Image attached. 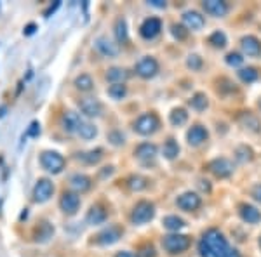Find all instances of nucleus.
Returning a JSON list of instances; mask_svg holds the SVG:
<instances>
[{"mask_svg":"<svg viewBox=\"0 0 261 257\" xmlns=\"http://www.w3.org/2000/svg\"><path fill=\"white\" fill-rule=\"evenodd\" d=\"M140 257H155V248L151 245H145L141 247L140 250Z\"/></svg>","mask_w":261,"mask_h":257,"instance_id":"44","label":"nucleus"},{"mask_svg":"<svg viewBox=\"0 0 261 257\" xmlns=\"http://www.w3.org/2000/svg\"><path fill=\"white\" fill-rule=\"evenodd\" d=\"M239 77H241L242 82L252 83V82H256V80H258L259 73L256 71V68H252V66H247V68H242L241 71H239Z\"/></svg>","mask_w":261,"mask_h":257,"instance_id":"33","label":"nucleus"},{"mask_svg":"<svg viewBox=\"0 0 261 257\" xmlns=\"http://www.w3.org/2000/svg\"><path fill=\"white\" fill-rule=\"evenodd\" d=\"M96 49H98L99 52L103 54V56H107V58H115L117 54L120 52L119 44L108 40L107 37H99V39L96 40Z\"/></svg>","mask_w":261,"mask_h":257,"instance_id":"15","label":"nucleus"},{"mask_svg":"<svg viewBox=\"0 0 261 257\" xmlns=\"http://www.w3.org/2000/svg\"><path fill=\"white\" fill-rule=\"evenodd\" d=\"M39 134H40V124H39V122H32V125L27 130V136L37 137Z\"/></svg>","mask_w":261,"mask_h":257,"instance_id":"43","label":"nucleus"},{"mask_svg":"<svg viewBox=\"0 0 261 257\" xmlns=\"http://www.w3.org/2000/svg\"><path fill=\"white\" fill-rule=\"evenodd\" d=\"M155 216V207L153 204H150V202H140V204H136V207L133 209V214H130V221L134 222V224H145V222L151 221Z\"/></svg>","mask_w":261,"mask_h":257,"instance_id":"5","label":"nucleus"},{"mask_svg":"<svg viewBox=\"0 0 261 257\" xmlns=\"http://www.w3.org/2000/svg\"><path fill=\"white\" fill-rule=\"evenodd\" d=\"M241 45H242L244 54H247V56H251V58H256L261 54V42L252 35L244 37L241 40Z\"/></svg>","mask_w":261,"mask_h":257,"instance_id":"17","label":"nucleus"},{"mask_svg":"<svg viewBox=\"0 0 261 257\" xmlns=\"http://www.w3.org/2000/svg\"><path fill=\"white\" fill-rule=\"evenodd\" d=\"M84 119L79 113H75V111H66L65 115L61 117V127L63 130H66V132H77V129H79V125H81V122Z\"/></svg>","mask_w":261,"mask_h":257,"instance_id":"16","label":"nucleus"},{"mask_svg":"<svg viewBox=\"0 0 261 257\" xmlns=\"http://www.w3.org/2000/svg\"><path fill=\"white\" fill-rule=\"evenodd\" d=\"M199 186H200L202 191H205V193L211 191V184H209V181H204V179L199 181Z\"/></svg>","mask_w":261,"mask_h":257,"instance_id":"47","label":"nucleus"},{"mask_svg":"<svg viewBox=\"0 0 261 257\" xmlns=\"http://www.w3.org/2000/svg\"><path fill=\"white\" fill-rule=\"evenodd\" d=\"M79 106H81V111L84 115L91 117V119L92 117H101V113H103V104L96 98H84L79 103Z\"/></svg>","mask_w":261,"mask_h":257,"instance_id":"12","label":"nucleus"},{"mask_svg":"<svg viewBox=\"0 0 261 257\" xmlns=\"http://www.w3.org/2000/svg\"><path fill=\"white\" fill-rule=\"evenodd\" d=\"M60 207L65 214L73 216V214L79 210V207H81V196H79V193H75V191L63 193V196L60 200Z\"/></svg>","mask_w":261,"mask_h":257,"instance_id":"8","label":"nucleus"},{"mask_svg":"<svg viewBox=\"0 0 261 257\" xmlns=\"http://www.w3.org/2000/svg\"><path fill=\"white\" fill-rule=\"evenodd\" d=\"M228 250V242H226L223 233H220L218 230L205 231L199 243V252L202 257H225Z\"/></svg>","mask_w":261,"mask_h":257,"instance_id":"1","label":"nucleus"},{"mask_svg":"<svg viewBox=\"0 0 261 257\" xmlns=\"http://www.w3.org/2000/svg\"><path fill=\"white\" fill-rule=\"evenodd\" d=\"M150 6H153V7H161V9H164L166 7V2H162V0H150Z\"/></svg>","mask_w":261,"mask_h":257,"instance_id":"49","label":"nucleus"},{"mask_svg":"<svg viewBox=\"0 0 261 257\" xmlns=\"http://www.w3.org/2000/svg\"><path fill=\"white\" fill-rule=\"evenodd\" d=\"M40 165L50 174H60L65 168V158L58 151H44L40 155Z\"/></svg>","mask_w":261,"mask_h":257,"instance_id":"3","label":"nucleus"},{"mask_svg":"<svg viewBox=\"0 0 261 257\" xmlns=\"http://www.w3.org/2000/svg\"><path fill=\"white\" fill-rule=\"evenodd\" d=\"M259 248H261V237H259Z\"/></svg>","mask_w":261,"mask_h":257,"instance_id":"53","label":"nucleus"},{"mask_svg":"<svg viewBox=\"0 0 261 257\" xmlns=\"http://www.w3.org/2000/svg\"><path fill=\"white\" fill-rule=\"evenodd\" d=\"M125 94H127V87H125L124 83H113V85L108 87V96L115 101L124 99Z\"/></svg>","mask_w":261,"mask_h":257,"instance_id":"31","label":"nucleus"},{"mask_svg":"<svg viewBox=\"0 0 261 257\" xmlns=\"http://www.w3.org/2000/svg\"><path fill=\"white\" fill-rule=\"evenodd\" d=\"M75 87H77L79 91H82V92H87V91H91L92 87H94V82H92V78L89 77V75L82 73V75H79V77L75 78Z\"/></svg>","mask_w":261,"mask_h":257,"instance_id":"29","label":"nucleus"},{"mask_svg":"<svg viewBox=\"0 0 261 257\" xmlns=\"http://www.w3.org/2000/svg\"><path fill=\"white\" fill-rule=\"evenodd\" d=\"M171 32H172V35H174V39H178V40H185L188 35V30L183 26V24H172Z\"/></svg>","mask_w":261,"mask_h":257,"instance_id":"39","label":"nucleus"},{"mask_svg":"<svg viewBox=\"0 0 261 257\" xmlns=\"http://www.w3.org/2000/svg\"><path fill=\"white\" fill-rule=\"evenodd\" d=\"M70 184L77 193H84V191H87V189L91 188V179L87 178V176H84V174H75V176H71V178H70Z\"/></svg>","mask_w":261,"mask_h":257,"instance_id":"23","label":"nucleus"},{"mask_svg":"<svg viewBox=\"0 0 261 257\" xmlns=\"http://www.w3.org/2000/svg\"><path fill=\"white\" fill-rule=\"evenodd\" d=\"M162 247L166 248V252H169L171 255L181 254V252H185L190 247V237L179 235V233L167 235V237H164L162 240Z\"/></svg>","mask_w":261,"mask_h":257,"instance_id":"2","label":"nucleus"},{"mask_svg":"<svg viewBox=\"0 0 261 257\" xmlns=\"http://www.w3.org/2000/svg\"><path fill=\"white\" fill-rule=\"evenodd\" d=\"M176 205H178L179 209L187 210V212H192V210H197L202 205V200L200 196L197 195V193H192V191H187L183 193V195L178 196V200H176Z\"/></svg>","mask_w":261,"mask_h":257,"instance_id":"11","label":"nucleus"},{"mask_svg":"<svg viewBox=\"0 0 261 257\" xmlns=\"http://www.w3.org/2000/svg\"><path fill=\"white\" fill-rule=\"evenodd\" d=\"M179 155V145L174 141V139H167L166 145H164V157L167 160H174Z\"/></svg>","mask_w":261,"mask_h":257,"instance_id":"27","label":"nucleus"},{"mask_svg":"<svg viewBox=\"0 0 261 257\" xmlns=\"http://www.w3.org/2000/svg\"><path fill=\"white\" fill-rule=\"evenodd\" d=\"M108 139L112 141V145H115V146H120V145H124V134L122 132H117V130H113V132L108 134Z\"/></svg>","mask_w":261,"mask_h":257,"instance_id":"42","label":"nucleus"},{"mask_svg":"<svg viewBox=\"0 0 261 257\" xmlns=\"http://www.w3.org/2000/svg\"><path fill=\"white\" fill-rule=\"evenodd\" d=\"M251 195H252V198H254L256 202H259V204H261V184H256V186L252 188Z\"/></svg>","mask_w":261,"mask_h":257,"instance_id":"45","label":"nucleus"},{"mask_svg":"<svg viewBox=\"0 0 261 257\" xmlns=\"http://www.w3.org/2000/svg\"><path fill=\"white\" fill-rule=\"evenodd\" d=\"M207 137H209L207 130L202 127V125H193V127L188 130V134H187L188 145H190V146H200Z\"/></svg>","mask_w":261,"mask_h":257,"instance_id":"18","label":"nucleus"},{"mask_svg":"<svg viewBox=\"0 0 261 257\" xmlns=\"http://www.w3.org/2000/svg\"><path fill=\"white\" fill-rule=\"evenodd\" d=\"M4 115H6V106H2V108H0V119H2Z\"/></svg>","mask_w":261,"mask_h":257,"instance_id":"52","label":"nucleus"},{"mask_svg":"<svg viewBox=\"0 0 261 257\" xmlns=\"http://www.w3.org/2000/svg\"><path fill=\"white\" fill-rule=\"evenodd\" d=\"M115 257H136L133 254V252H127V250H124V252H119V254H117Z\"/></svg>","mask_w":261,"mask_h":257,"instance_id":"51","label":"nucleus"},{"mask_svg":"<svg viewBox=\"0 0 261 257\" xmlns=\"http://www.w3.org/2000/svg\"><path fill=\"white\" fill-rule=\"evenodd\" d=\"M159 125H161V122H159L157 115H153V113H145V115H141L140 119L136 120L134 130H136L138 134H141V136H150V134L157 132Z\"/></svg>","mask_w":261,"mask_h":257,"instance_id":"4","label":"nucleus"},{"mask_svg":"<svg viewBox=\"0 0 261 257\" xmlns=\"http://www.w3.org/2000/svg\"><path fill=\"white\" fill-rule=\"evenodd\" d=\"M241 217L246 222H249V224H256V222L261 221V212L249 204H242L241 205Z\"/></svg>","mask_w":261,"mask_h":257,"instance_id":"21","label":"nucleus"},{"mask_svg":"<svg viewBox=\"0 0 261 257\" xmlns=\"http://www.w3.org/2000/svg\"><path fill=\"white\" fill-rule=\"evenodd\" d=\"M192 108L197 109V111H204L205 108H207V98H205V94H202V92H199V94H195L190 101Z\"/></svg>","mask_w":261,"mask_h":257,"instance_id":"36","label":"nucleus"},{"mask_svg":"<svg viewBox=\"0 0 261 257\" xmlns=\"http://www.w3.org/2000/svg\"><path fill=\"white\" fill-rule=\"evenodd\" d=\"M136 73L140 75L141 78H151L159 73V63L155 58H150V56H145L138 61L136 65Z\"/></svg>","mask_w":261,"mask_h":257,"instance_id":"6","label":"nucleus"},{"mask_svg":"<svg viewBox=\"0 0 261 257\" xmlns=\"http://www.w3.org/2000/svg\"><path fill=\"white\" fill-rule=\"evenodd\" d=\"M187 65H188V68H192L193 71L200 70L202 68V58L197 56V54H192V56H188Z\"/></svg>","mask_w":261,"mask_h":257,"instance_id":"41","label":"nucleus"},{"mask_svg":"<svg viewBox=\"0 0 261 257\" xmlns=\"http://www.w3.org/2000/svg\"><path fill=\"white\" fill-rule=\"evenodd\" d=\"M54 193V184L50 183L49 179H39L33 188V200L39 202V204H44L47 202Z\"/></svg>","mask_w":261,"mask_h":257,"instance_id":"7","label":"nucleus"},{"mask_svg":"<svg viewBox=\"0 0 261 257\" xmlns=\"http://www.w3.org/2000/svg\"><path fill=\"white\" fill-rule=\"evenodd\" d=\"M101 157H103V150L101 148H96V150H91L87 151V153H82V160L86 163H89V165H94V163H98Z\"/></svg>","mask_w":261,"mask_h":257,"instance_id":"35","label":"nucleus"},{"mask_svg":"<svg viewBox=\"0 0 261 257\" xmlns=\"http://www.w3.org/2000/svg\"><path fill=\"white\" fill-rule=\"evenodd\" d=\"M242 63H244V58L239 52L226 54V65H230V66H241Z\"/></svg>","mask_w":261,"mask_h":257,"instance_id":"40","label":"nucleus"},{"mask_svg":"<svg viewBox=\"0 0 261 257\" xmlns=\"http://www.w3.org/2000/svg\"><path fill=\"white\" fill-rule=\"evenodd\" d=\"M259 108H261V99H259Z\"/></svg>","mask_w":261,"mask_h":257,"instance_id":"54","label":"nucleus"},{"mask_svg":"<svg viewBox=\"0 0 261 257\" xmlns=\"http://www.w3.org/2000/svg\"><path fill=\"white\" fill-rule=\"evenodd\" d=\"M169 120H171V124L172 125H183V124H187V120H188V113H187V109H183V108H174L171 111V115H169Z\"/></svg>","mask_w":261,"mask_h":257,"instance_id":"28","label":"nucleus"},{"mask_svg":"<svg viewBox=\"0 0 261 257\" xmlns=\"http://www.w3.org/2000/svg\"><path fill=\"white\" fill-rule=\"evenodd\" d=\"M35 30H37V24L30 23L27 28H24V35H33V33H35Z\"/></svg>","mask_w":261,"mask_h":257,"instance_id":"48","label":"nucleus"},{"mask_svg":"<svg viewBox=\"0 0 261 257\" xmlns=\"http://www.w3.org/2000/svg\"><path fill=\"white\" fill-rule=\"evenodd\" d=\"M77 134H79V136H81L82 139L89 141V139H94L96 136H98V129H96L94 125L91 124V122L82 120V122H81V125H79V129H77Z\"/></svg>","mask_w":261,"mask_h":257,"instance_id":"24","label":"nucleus"},{"mask_svg":"<svg viewBox=\"0 0 261 257\" xmlns=\"http://www.w3.org/2000/svg\"><path fill=\"white\" fill-rule=\"evenodd\" d=\"M207 167H209V170L220 179L228 178V176H231V172H233V163H231L228 158H216V160H213Z\"/></svg>","mask_w":261,"mask_h":257,"instance_id":"9","label":"nucleus"},{"mask_svg":"<svg viewBox=\"0 0 261 257\" xmlns=\"http://www.w3.org/2000/svg\"><path fill=\"white\" fill-rule=\"evenodd\" d=\"M105 221H107V210L98 204L92 205L89 209V212H87V222H89L91 226H98V224H103Z\"/></svg>","mask_w":261,"mask_h":257,"instance_id":"20","label":"nucleus"},{"mask_svg":"<svg viewBox=\"0 0 261 257\" xmlns=\"http://www.w3.org/2000/svg\"><path fill=\"white\" fill-rule=\"evenodd\" d=\"M162 224L169 231H178L181 227H185V221L178 216H166L162 219Z\"/></svg>","mask_w":261,"mask_h":257,"instance_id":"26","label":"nucleus"},{"mask_svg":"<svg viewBox=\"0 0 261 257\" xmlns=\"http://www.w3.org/2000/svg\"><path fill=\"white\" fill-rule=\"evenodd\" d=\"M115 37L119 42H127V23H125L124 18H119L115 21Z\"/></svg>","mask_w":261,"mask_h":257,"instance_id":"30","label":"nucleus"},{"mask_svg":"<svg viewBox=\"0 0 261 257\" xmlns=\"http://www.w3.org/2000/svg\"><path fill=\"white\" fill-rule=\"evenodd\" d=\"M209 44H213L214 47H225L226 45V35L223 32H214L211 37H209Z\"/></svg>","mask_w":261,"mask_h":257,"instance_id":"38","label":"nucleus"},{"mask_svg":"<svg viewBox=\"0 0 261 257\" xmlns=\"http://www.w3.org/2000/svg\"><path fill=\"white\" fill-rule=\"evenodd\" d=\"M60 6H61V2H54L47 11H44V16H45V18H49V16L53 14V12H56V9H58Z\"/></svg>","mask_w":261,"mask_h":257,"instance_id":"46","label":"nucleus"},{"mask_svg":"<svg viewBox=\"0 0 261 257\" xmlns=\"http://www.w3.org/2000/svg\"><path fill=\"white\" fill-rule=\"evenodd\" d=\"M127 186L133 189V191H143L146 186H148V181L141 176H130L127 179Z\"/></svg>","mask_w":261,"mask_h":257,"instance_id":"32","label":"nucleus"},{"mask_svg":"<svg viewBox=\"0 0 261 257\" xmlns=\"http://www.w3.org/2000/svg\"><path fill=\"white\" fill-rule=\"evenodd\" d=\"M204 9L207 14L216 16V18H223L228 12V6L221 0H205L204 2Z\"/></svg>","mask_w":261,"mask_h":257,"instance_id":"19","label":"nucleus"},{"mask_svg":"<svg viewBox=\"0 0 261 257\" xmlns=\"http://www.w3.org/2000/svg\"><path fill=\"white\" fill-rule=\"evenodd\" d=\"M122 237V230L119 226H108L107 230H103L98 235V243L101 245H113L117 243Z\"/></svg>","mask_w":261,"mask_h":257,"instance_id":"14","label":"nucleus"},{"mask_svg":"<svg viewBox=\"0 0 261 257\" xmlns=\"http://www.w3.org/2000/svg\"><path fill=\"white\" fill-rule=\"evenodd\" d=\"M235 158H237L239 162H242V163L251 162V160H252L251 148H247V146H239V148L235 150Z\"/></svg>","mask_w":261,"mask_h":257,"instance_id":"37","label":"nucleus"},{"mask_svg":"<svg viewBox=\"0 0 261 257\" xmlns=\"http://www.w3.org/2000/svg\"><path fill=\"white\" fill-rule=\"evenodd\" d=\"M183 23H185V28H188V30H202L205 24V19L204 16L200 14V12L197 11H187L183 14Z\"/></svg>","mask_w":261,"mask_h":257,"instance_id":"13","label":"nucleus"},{"mask_svg":"<svg viewBox=\"0 0 261 257\" xmlns=\"http://www.w3.org/2000/svg\"><path fill=\"white\" fill-rule=\"evenodd\" d=\"M225 257H242V255H241V252H239L237 248H230V250L226 252Z\"/></svg>","mask_w":261,"mask_h":257,"instance_id":"50","label":"nucleus"},{"mask_svg":"<svg viewBox=\"0 0 261 257\" xmlns=\"http://www.w3.org/2000/svg\"><path fill=\"white\" fill-rule=\"evenodd\" d=\"M127 77H129L127 70L117 68V66L107 71V80H108V82H112V83H124L125 80H127Z\"/></svg>","mask_w":261,"mask_h":257,"instance_id":"25","label":"nucleus"},{"mask_svg":"<svg viewBox=\"0 0 261 257\" xmlns=\"http://www.w3.org/2000/svg\"><path fill=\"white\" fill-rule=\"evenodd\" d=\"M161 30H162L161 19H159V18H148V19L143 21V24L140 26V35L143 37V39L151 40V39H155L159 33H161Z\"/></svg>","mask_w":261,"mask_h":257,"instance_id":"10","label":"nucleus"},{"mask_svg":"<svg viewBox=\"0 0 261 257\" xmlns=\"http://www.w3.org/2000/svg\"><path fill=\"white\" fill-rule=\"evenodd\" d=\"M134 155H136V158H140V160H151V158H155V155H157V146L151 145V142H143V145H140L136 150H134Z\"/></svg>","mask_w":261,"mask_h":257,"instance_id":"22","label":"nucleus"},{"mask_svg":"<svg viewBox=\"0 0 261 257\" xmlns=\"http://www.w3.org/2000/svg\"><path fill=\"white\" fill-rule=\"evenodd\" d=\"M241 120H242L244 127L249 129V130H252V132H259V130H261V124H259V120L256 119V117H252L251 113H247V115H242V117H241Z\"/></svg>","mask_w":261,"mask_h":257,"instance_id":"34","label":"nucleus"}]
</instances>
